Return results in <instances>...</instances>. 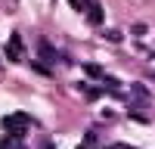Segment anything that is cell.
Returning <instances> with one entry per match:
<instances>
[{
	"instance_id": "9c48e42d",
	"label": "cell",
	"mask_w": 155,
	"mask_h": 149,
	"mask_svg": "<svg viewBox=\"0 0 155 149\" xmlns=\"http://www.w3.org/2000/svg\"><path fill=\"white\" fill-rule=\"evenodd\" d=\"M78 149H90V146H84V143H81V146H78Z\"/></svg>"
},
{
	"instance_id": "8992f818",
	"label": "cell",
	"mask_w": 155,
	"mask_h": 149,
	"mask_svg": "<svg viewBox=\"0 0 155 149\" xmlns=\"http://www.w3.org/2000/svg\"><path fill=\"white\" fill-rule=\"evenodd\" d=\"M146 31H149V25H143V22H140V25H134V34H137V37H143Z\"/></svg>"
},
{
	"instance_id": "277c9868",
	"label": "cell",
	"mask_w": 155,
	"mask_h": 149,
	"mask_svg": "<svg viewBox=\"0 0 155 149\" xmlns=\"http://www.w3.org/2000/svg\"><path fill=\"white\" fill-rule=\"evenodd\" d=\"M87 19H90V25H102V6L99 3H87Z\"/></svg>"
},
{
	"instance_id": "ba28073f",
	"label": "cell",
	"mask_w": 155,
	"mask_h": 149,
	"mask_svg": "<svg viewBox=\"0 0 155 149\" xmlns=\"http://www.w3.org/2000/svg\"><path fill=\"white\" fill-rule=\"evenodd\" d=\"M134 93H140V96H149V90H146L143 84H134Z\"/></svg>"
},
{
	"instance_id": "30bf717a",
	"label": "cell",
	"mask_w": 155,
	"mask_h": 149,
	"mask_svg": "<svg viewBox=\"0 0 155 149\" xmlns=\"http://www.w3.org/2000/svg\"><path fill=\"white\" fill-rule=\"evenodd\" d=\"M149 56H152V59H155V50H152V53H149Z\"/></svg>"
},
{
	"instance_id": "7a4b0ae2",
	"label": "cell",
	"mask_w": 155,
	"mask_h": 149,
	"mask_svg": "<svg viewBox=\"0 0 155 149\" xmlns=\"http://www.w3.org/2000/svg\"><path fill=\"white\" fill-rule=\"evenodd\" d=\"M37 50H41V59L44 62H53V59H59V53H56V47L47 41V37H37Z\"/></svg>"
},
{
	"instance_id": "3957f363",
	"label": "cell",
	"mask_w": 155,
	"mask_h": 149,
	"mask_svg": "<svg viewBox=\"0 0 155 149\" xmlns=\"http://www.w3.org/2000/svg\"><path fill=\"white\" fill-rule=\"evenodd\" d=\"M6 56H9V59H22V37H19V34L9 37V44H6Z\"/></svg>"
},
{
	"instance_id": "5b68a950",
	"label": "cell",
	"mask_w": 155,
	"mask_h": 149,
	"mask_svg": "<svg viewBox=\"0 0 155 149\" xmlns=\"http://www.w3.org/2000/svg\"><path fill=\"white\" fill-rule=\"evenodd\" d=\"M84 71L90 74V78H102V74H106V71H102V68L96 65V62H87V65H84Z\"/></svg>"
},
{
	"instance_id": "6da1fadb",
	"label": "cell",
	"mask_w": 155,
	"mask_h": 149,
	"mask_svg": "<svg viewBox=\"0 0 155 149\" xmlns=\"http://www.w3.org/2000/svg\"><path fill=\"white\" fill-rule=\"evenodd\" d=\"M25 124H31V118H28V115H22V112H16V115L3 118V127L12 131V134H25Z\"/></svg>"
},
{
	"instance_id": "52a82bcc",
	"label": "cell",
	"mask_w": 155,
	"mask_h": 149,
	"mask_svg": "<svg viewBox=\"0 0 155 149\" xmlns=\"http://www.w3.org/2000/svg\"><path fill=\"white\" fill-rule=\"evenodd\" d=\"M106 37H109L112 44H118V41H121V31H106Z\"/></svg>"
}]
</instances>
